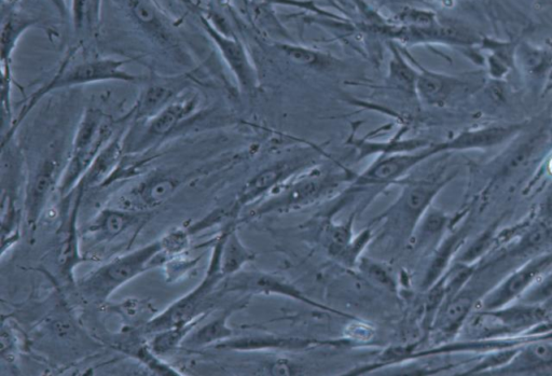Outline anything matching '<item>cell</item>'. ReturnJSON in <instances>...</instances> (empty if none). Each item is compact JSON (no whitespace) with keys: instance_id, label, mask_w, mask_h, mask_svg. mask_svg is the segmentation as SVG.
Wrapping results in <instances>:
<instances>
[{"instance_id":"1","label":"cell","mask_w":552,"mask_h":376,"mask_svg":"<svg viewBox=\"0 0 552 376\" xmlns=\"http://www.w3.org/2000/svg\"><path fill=\"white\" fill-rule=\"evenodd\" d=\"M162 241L121 255L86 275L78 283L80 295L90 303L105 305L115 291L162 262Z\"/></svg>"},{"instance_id":"2","label":"cell","mask_w":552,"mask_h":376,"mask_svg":"<svg viewBox=\"0 0 552 376\" xmlns=\"http://www.w3.org/2000/svg\"><path fill=\"white\" fill-rule=\"evenodd\" d=\"M130 62L129 60L96 59L69 66L68 60H66L58 73L31 96L29 102H27L20 111L19 116L12 121L8 132L4 135L3 147L10 141L13 134H15L20 127L23 120L30 115L33 108L36 107L45 96L54 91L106 81H122L129 83L143 81L144 79L141 76L131 74L127 71L126 65Z\"/></svg>"},{"instance_id":"3","label":"cell","mask_w":552,"mask_h":376,"mask_svg":"<svg viewBox=\"0 0 552 376\" xmlns=\"http://www.w3.org/2000/svg\"><path fill=\"white\" fill-rule=\"evenodd\" d=\"M113 123L100 109L88 108L74 139L71 158L59 181L63 198L72 194L100 152L113 138Z\"/></svg>"},{"instance_id":"4","label":"cell","mask_w":552,"mask_h":376,"mask_svg":"<svg viewBox=\"0 0 552 376\" xmlns=\"http://www.w3.org/2000/svg\"><path fill=\"white\" fill-rule=\"evenodd\" d=\"M455 174L444 173L430 178L412 180L407 183L398 199L377 218L384 220L385 227L402 240L411 241L421 219L430 210L432 203Z\"/></svg>"},{"instance_id":"5","label":"cell","mask_w":552,"mask_h":376,"mask_svg":"<svg viewBox=\"0 0 552 376\" xmlns=\"http://www.w3.org/2000/svg\"><path fill=\"white\" fill-rule=\"evenodd\" d=\"M226 234L227 227L214 244L209 270L206 271L202 282L186 296L172 303L167 310L151 319L144 327L145 333L155 334L165 329L185 325L207 314V302H210L219 284L225 280L220 257H222Z\"/></svg>"},{"instance_id":"6","label":"cell","mask_w":552,"mask_h":376,"mask_svg":"<svg viewBox=\"0 0 552 376\" xmlns=\"http://www.w3.org/2000/svg\"><path fill=\"white\" fill-rule=\"evenodd\" d=\"M544 305L519 302L493 311H478L472 322L473 339H493L527 333L547 322Z\"/></svg>"},{"instance_id":"7","label":"cell","mask_w":552,"mask_h":376,"mask_svg":"<svg viewBox=\"0 0 552 376\" xmlns=\"http://www.w3.org/2000/svg\"><path fill=\"white\" fill-rule=\"evenodd\" d=\"M218 294H238L246 295H274L288 299H293L305 303L316 310L337 314L339 316L355 318L352 315L345 314L329 306L314 301L301 291L293 283L286 280L283 276H278L266 272L258 271H240L237 274L226 277L217 288Z\"/></svg>"},{"instance_id":"8","label":"cell","mask_w":552,"mask_h":376,"mask_svg":"<svg viewBox=\"0 0 552 376\" xmlns=\"http://www.w3.org/2000/svg\"><path fill=\"white\" fill-rule=\"evenodd\" d=\"M552 266V252L535 256L510 274L477 303L478 311H493L520 300Z\"/></svg>"},{"instance_id":"9","label":"cell","mask_w":552,"mask_h":376,"mask_svg":"<svg viewBox=\"0 0 552 376\" xmlns=\"http://www.w3.org/2000/svg\"><path fill=\"white\" fill-rule=\"evenodd\" d=\"M528 123H496L462 131L446 142L432 145L434 156L444 152L487 150L501 146L526 130Z\"/></svg>"},{"instance_id":"10","label":"cell","mask_w":552,"mask_h":376,"mask_svg":"<svg viewBox=\"0 0 552 376\" xmlns=\"http://www.w3.org/2000/svg\"><path fill=\"white\" fill-rule=\"evenodd\" d=\"M434 157L432 146L410 152L384 155L358 176L353 183L354 188L385 186L402 179L414 167L427 159Z\"/></svg>"},{"instance_id":"11","label":"cell","mask_w":552,"mask_h":376,"mask_svg":"<svg viewBox=\"0 0 552 376\" xmlns=\"http://www.w3.org/2000/svg\"><path fill=\"white\" fill-rule=\"evenodd\" d=\"M339 181L340 178L337 176L322 177L319 175L301 179L280 193L279 196L262 204L250 217L297 210V208L309 205L323 197L330 189L336 188Z\"/></svg>"},{"instance_id":"12","label":"cell","mask_w":552,"mask_h":376,"mask_svg":"<svg viewBox=\"0 0 552 376\" xmlns=\"http://www.w3.org/2000/svg\"><path fill=\"white\" fill-rule=\"evenodd\" d=\"M481 86L480 78H462L423 71L418 75L416 93L425 104L443 107L472 95Z\"/></svg>"},{"instance_id":"13","label":"cell","mask_w":552,"mask_h":376,"mask_svg":"<svg viewBox=\"0 0 552 376\" xmlns=\"http://www.w3.org/2000/svg\"><path fill=\"white\" fill-rule=\"evenodd\" d=\"M198 107L197 96L183 97L182 100L176 99L156 116L146 120L145 130L141 137L131 145V150L137 152L146 149L167 137L184 121L195 115Z\"/></svg>"},{"instance_id":"14","label":"cell","mask_w":552,"mask_h":376,"mask_svg":"<svg viewBox=\"0 0 552 376\" xmlns=\"http://www.w3.org/2000/svg\"><path fill=\"white\" fill-rule=\"evenodd\" d=\"M73 193L72 207L63 218L57 245L58 266L65 280L69 282H74L76 267L85 261L80 255L77 228L79 208L85 192L76 188Z\"/></svg>"},{"instance_id":"15","label":"cell","mask_w":552,"mask_h":376,"mask_svg":"<svg viewBox=\"0 0 552 376\" xmlns=\"http://www.w3.org/2000/svg\"><path fill=\"white\" fill-rule=\"evenodd\" d=\"M59 180V161L47 159L39 166L26 190L25 220L31 232H35L38 222L45 212L47 203Z\"/></svg>"},{"instance_id":"16","label":"cell","mask_w":552,"mask_h":376,"mask_svg":"<svg viewBox=\"0 0 552 376\" xmlns=\"http://www.w3.org/2000/svg\"><path fill=\"white\" fill-rule=\"evenodd\" d=\"M138 27L157 45L176 49L177 39L171 24L154 0H122Z\"/></svg>"},{"instance_id":"17","label":"cell","mask_w":552,"mask_h":376,"mask_svg":"<svg viewBox=\"0 0 552 376\" xmlns=\"http://www.w3.org/2000/svg\"><path fill=\"white\" fill-rule=\"evenodd\" d=\"M478 302L477 291L467 285L441 305L431 330L436 332L441 342H449L464 327Z\"/></svg>"},{"instance_id":"18","label":"cell","mask_w":552,"mask_h":376,"mask_svg":"<svg viewBox=\"0 0 552 376\" xmlns=\"http://www.w3.org/2000/svg\"><path fill=\"white\" fill-rule=\"evenodd\" d=\"M182 179L169 172L149 175L129 194L130 210L148 212L168 202L182 186Z\"/></svg>"},{"instance_id":"19","label":"cell","mask_w":552,"mask_h":376,"mask_svg":"<svg viewBox=\"0 0 552 376\" xmlns=\"http://www.w3.org/2000/svg\"><path fill=\"white\" fill-rule=\"evenodd\" d=\"M323 342L296 337L274 336V334H252L220 342L216 350L230 352H260V351H303L319 346Z\"/></svg>"},{"instance_id":"20","label":"cell","mask_w":552,"mask_h":376,"mask_svg":"<svg viewBox=\"0 0 552 376\" xmlns=\"http://www.w3.org/2000/svg\"><path fill=\"white\" fill-rule=\"evenodd\" d=\"M200 19L205 32L209 34L220 53H222L232 73L236 75L240 86L244 90L250 91L255 85V75L243 46L237 39L219 32L209 19L202 15Z\"/></svg>"},{"instance_id":"21","label":"cell","mask_w":552,"mask_h":376,"mask_svg":"<svg viewBox=\"0 0 552 376\" xmlns=\"http://www.w3.org/2000/svg\"><path fill=\"white\" fill-rule=\"evenodd\" d=\"M149 213L130 208H105L93 220L88 232L94 240L112 242L128 230L144 224Z\"/></svg>"},{"instance_id":"22","label":"cell","mask_w":552,"mask_h":376,"mask_svg":"<svg viewBox=\"0 0 552 376\" xmlns=\"http://www.w3.org/2000/svg\"><path fill=\"white\" fill-rule=\"evenodd\" d=\"M300 165V161H282L273 164L248 180L241 190L236 204L232 207V216H237L244 206L253 203L269 190L281 184L283 180L295 173Z\"/></svg>"},{"instance_id":"23","label":"cell","mask_w":552,"mask_h":376,"mask_svg":"<svg viewBox=\"0 0 552 376\" xmlns=\"http://www.w3.org/2000/svg\"><path fill=\"white\" fill-rule=\"evenodd\" d=\"M186 81L149 83L130 111L129 116L134 121L148 120L156 116L162 109L169 106L186 88Z\"/></svg>"},{"instance_id":"24","label":"cell","mask_w":552,"mask_h":376,"mask_svg":"<svg viewBox=\"0 0 552 376\" xmlns=\"http://www.w3.org/2000/svg\"><path fill=\"white\" fill-rule=\"evenodd\" d=\"M469 225H471L469 221H465L462 226L452 231L447 238L439 244L422 282V288L424 290H429L448 272L447 270L451 260L454 258L455 254L458 253V250L466 239V235L469 232Z\"/></svg>"},{"instance_id":"25","label":"cell","mask_w":552,"mask_h":376,"mask_svg":"<svg viewBox=\"0 0 552 376\" xmlns=\"http://www.w3.org/2000/svg\"><path fill=\"white\" fill-rule=\"evenodd\" d=\"M37 19L10 11L3 17L2 36H0V58H2L3 75H11V58L20 38L26 31L36 25Z\"/></svg>"},{"instance_id":"26","label":"cell","mask_w":552,"mask_h":376,"mask_svg":"<svg viewBox=\"0 0 552 376\" xmlns=\"http://www.w3.org/2000/svg\"><path fill=\"white\" fill-rule=\"evenodd\" d=\"M123 150L124 138L119 133L114 139H110V142L100 152V155L96 157L76 188L86 192L90 188L101 185L116 169Z\"/></svg>"},{"instance_id":"27","label":"cell","mask_w":552,"mask_h":376,"mask_svg":"<svg viewBox=\"0 0 552 376\" xmlns=\"http://www.w3.org/2000/svg\"><path fill=\"white\" fill-rule=\"evenodd\" d=\"M244 301L229 306L216 317L202 326H198L190 333L185 343L191 347H204L216 345L233 337V330L229 327V318L244 308Z\"/></svg>"},{"instance_id":"28","label":"cell","mask_w":552,"mask_h":376,"mask_svg":"<svg viewBox=\"0 0 552 376\" xmlns=\"http://www.w3.org/2000/svg\"><path fill=\"white\" fill-rule=\"evenodd\" d=\"M256 255L247 248L238 234L236 226H227L226 239L222 249V271L226 277L237 274L246 264L253 262Z\"/></svg>"},{"instance_id":"29","label":"cell","mask_w":552,"mask_h":376,"mask_svg":"<svg viewBox=\"0 0 552 376\" xmlns=\"http://www.w3.org/2000/svg\"><path fill=\"white\" fill-rule=\"evenodd\" d=\"M205 316L207 314L192 320L188 324L175 326L155 333L154 339L149 344L151 350L159 357L174 353L179 346L185 343L190 333L203 322Z\"/></svg>"},{"instance_id":"30","label":"cell","mask_w":552,"mask_h":376,"mask_svg":"<svg viewBox=\"0 0 552 376\" xmlns=\"http://www.w3.org/2000/svg\"><path fill=\"white\" fill-rule=\"evenodd\" d=\"M450 221L451 218L447 214L431 206L421 219L410 242L419 247L433 244L446 232Z\"/></svg>"},{"instance_id":"31","label":"cell","mask_w":552,"mask_h":376,"mask_svg":"<svg viewBox=\"0 0 552 376\" xmlns=\"http://www.w3.org/2000/svg\"><path fill=\"white\" fill-rule=\"evenodd\" d=\"M354 217L344 224L329 220L321 232V242L331 258L337 260L354 238Z\"/></svg>"},{"instance_id":"32","label":"cell","mask_w":552,"mask_h":376,"mask_svg":"<svg viewBox=\"0 0 552 376\" xmlns=\"http://www.w3.org/2000/svg\"><path fill=\"white\" fill-rule=\"evenodd\" d=\"M107 311L113 312L121 317L124 323L130 328L144 325V327L155 317V309L147 301L128 299L117 304H107Z\"/></svg>"},{"instance_id":"33","label":"cell","mask_w":552,"mask_h":376,"mask_svg":"<svg viewBox=\"0 0 552 376\" xmlns=\"http://www.w3.org/2000/svg\"><path fill=\"white\" fill-rule=\"evenodd\" d=\"M102 0H72V18L78 34H94L101 23Z\"/></svg>"},{"instance_id":"34","label":"cell","mask_w":552,"mask_h":376,"mask_svg":"<svg viewBox=\"0 0 552 376\" xmlns=\"http://www.w3.org/2000/svg\"><path fill=\"white\" fill-rule=\"evenodd\" d=\"M122 352L141 361L150 371L158 375H181L174 368L164 364L159 356L151 350L150 345L146 343L135 341L130 345L127 342L126 345H123Z\"/></svg>"},{"instance_id":"35","label":"cell","mask_w":552,"mask_h":376,"mask_svg":"<svg viewBox=\"0 0 552 376\" xmlns=\"http://www.w3.org/2000/svg\"><path fill=\"white\" fill-rule=\"evenodd\" d=\"M496 228H498V222L483 232L479 238L468 247L465 253L461 255L458 262L468 264V266H475L482 256H485L496 242Z\"/></svg>"},{"instance_id":"36","label":"cell","mask_w":552,"mask_h":376,"mask_svg":"<svg viewBox=\"0 0 552 376\" xmlns=\"http://www.w3.org/2000/svg\"><path fill=\"white\" fill-rule=\"evenodd\" d=\"M418 75L419 73L414 72L400 54H394L391 62V78L398 89L416 92Z\"/></svg>"},{"instance_id":"37","label":"cell","mask_w":552,"mask_h":376,"mask_svg":"<svg viewBox=\"0 0 552 376\" xmlns=\"http://www.w3.org/2000/svg\"><path fill=\"white\" fill-rule=\"evenodd\" d=\"M357 268L369 278L372 283L388 290H396L397 284L392 274L381 263L370 258H361Z\"/></svg>"},{"instance_id":"38","label":"cell","mask_w":552,"mask_h":376,"mask_svg":"<svg viewBox=\"0 0 552 376\" xmlns=\"http://www.w3.org/2000/svg\"><path fill=\"white\" fill-rule=\"evenodd\" d=\"M371 240L372 231L370 229L362 231L360 235L354 236L352 242L347 248H345L344 252L340 255L337 261L342 264V266L347 268L357 267V263L360 262L362 255Z\"/></svg>"},{"instance_id":"39","label":"cell","mask_w":552,"mask_h":376,"mask_svg":"<svg viewBox=\"0 0 552 376\" xmlns=\"http://www.w3.org/2000/svg\"><path fill=\"white\" fill-rule=\"evenodd\" d=\"M164 254L167 256H177L186 252L190 244V232L182 229H176L168 233L161 239Z\"/></svg>"},{"instance_id":"40","label":"cell","mask_w":552,"mask_h":376,"mask_svg":"<svg viewBox=\"0 0 552 376\" xmlns=\"http://www.w3.org/2000/svg\"><path fill=\"white\" fill-rule=\"evenodd\" d=\"M520 300L544 305L552 300V274L543 276Z\"/></svg>"},{"instance_id":"41","label":"cell","mask_w":552,"mask_h":376,"mask_svg":"<svg viewBox=\"0 0 552 376\" xmlns=\"http://www.w3.org/2000/svg\"><path fill=\"white\" fill-rule=\"evenodd\" d=\"M284 51L289 58L295 62L303 65H313L319 64L320 58L317 53H314L310 50L297 48V47H285Z\"/></svg>"},{"instance_id":"42","label":"cell","mask_w":552,"mask_h":376,"mask_svg":"<svg viewBox=\"0 0 552 376\" xmlns=\"http://www.w3.org/2000/svg\"><path fill=\"white\" fill-rule=\"evenodd\" d=\"M269 371L273 375H293L297 369L292 364V361L280 359L273 362Z\"/></svg>"},{"instance_id":"43","label":"cell","mask_w":552,"mask_h":376,"mask_svg":"<svg viewBox=\"0 0 552 376\" xmlns=\"http://www.w3.org/2000/svg\"><path fill=\"white\" fill-rule=\"evenodd\" d=\"M55 8L60 12V15L65 18L68 13V8L66 5V0H50Z\"/></svg>"},{"instance_id":"44","label":"cell","mask_w":552,"mask_h":376,"mask_svg":"<svg viewBox=\"0 0 552 376\" xmlns=\"http://www.w3.org/2000/svg\"><path fill=\"white\" fill-rule=\"evenodd\" d=\"M545 212H546V215L552 219V189L545 203Z\"/></svg>"},{"instance_id":"45","label":"cell","mask_w":552,"mask_h":376,"mask_svg":"<svg viewBox=\"0 0 552 376\" xmlns=\"http://www.w3.org/2000/svg\"><path fill=\"white\" fill-rule=\"evenodd\" d=\"M184 4L188 5L191 8H195V3H193V0H181Z\"/></svg>"}]
</instances>
